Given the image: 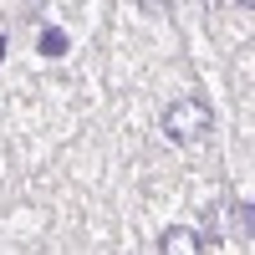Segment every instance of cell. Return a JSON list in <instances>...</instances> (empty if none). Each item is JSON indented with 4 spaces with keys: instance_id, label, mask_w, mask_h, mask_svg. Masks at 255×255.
Masks as SVG:
<instances>
[{
    "instance_id": "6da1fadb",
    "label": "cell",
    "mask_w": 255,
    "mask_h": 255,
    "mask_svg": "<svg viewBox=\"0 0 255 255\" xmlns=\"http://www.w3.org/2000/svg\"><path fill=\"white\" fill-rule=\"evenodd\" d=\"M209 133H215V108H209L204 97H179L168 102L163 113V138L174 148H199Z\"/></svg>"
},
{
    "instance_id": "3957f363",
    "label": "cell",
    "mask_w": 255,
    "mask_h": 255,
    "mask_svg": "<svg viewBox=\"0 0 255 255\" xmlns=\"http://www.w3.org/2000/svg\"><path fill=\"white\" fill-rule=\"evenodd\" d=\"M41 56H67V31H56V26L41 31Z\"/></svg>"
},
{
    "instance_id": "7a4b0ae2",
    "label": "cell",
    "mask_w": 255,
    "mask_h": 255,
    "mask_svg": "<svg viewBox=\"0 0 255 255\" xmlns=\"http://www.w3.org/2000/svg\"><path fill=\"white\" fill-rule=\"evenodd\" d=\"M209 245H215V240H199L194 235V230H163V240H158V250L163 255H194V250H209Z\"/></svg>"
},
{
    "instance_id": "277c9868",
    "label": "cell",
    "mask_w": 255,
    "mask_h": 255,
    "mask_svg": "<svg viewBox=\"0 0 255 255\" xmlns=\"http://www.w3.org/2000/svg\"><path fill=\"white\" fill-rule=\"evenodd\" d=\"M240 5H245V10H250V5H255V0H240Z\"/></svg>"
},
{
    "instance_id": "5b68a950",
    "label": "cell",
    "mask_w": 255,
    "mask_h": 255,
    "mask_svg": "<svg viewBox=\"0 0 255 255\" xmlns=\"http://www.w3.org/2000/svg\"><path fill=\"white\" fill-rule=\"evenodd\" d=\"M0 51H5V36H0Z\"/></svg>"
}]
</instances>
